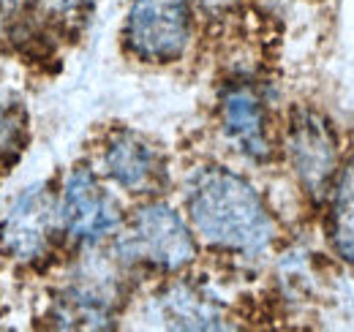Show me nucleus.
<instances>
[{
    "mask_svg": "<svg viewBox=\"0 0 354 332\" xmlns=\"http://www.w3.org/2000/svg\"><path fill=\"white\" fill-rule=\"evenodd\" d=\"M185 205L196 232L216 248L259 253L272 240V218L262 196L248 180L223 166L194 174Z\"/></svg>",
    "mask_w": 354,
    "mask_h": 332,
    "instance_id": "obj_1",
    "label": "nucleus"
},
{
    "mask_svg": "<svg viewBox=\"0 0 354 332\" xmlns=\"http://www.w3.org/2000/svg\"><path fill=\"white\" fill-rule=\"evenodd\" d=\"M118 250L123 261L161 273H177L196 256L188 226L167 205H145L136 210L118 237Z\"/></svg>",
    "mask_w": 354,
    "mask_h": 332,
    "instance_id": "obj_2",
    "label": "nucleus"
},
{
    "mask_svg": "<svg viewBox=\"0 0 354 332\" xmlns=\"http://www.w3.org/2000/svg\"><path fill=\"white\" fill-rule=\"evenodd\" d=\"M191 39L188 0H133L126 19V44L147 63H172Z\"/></svg>",
    "mask_w": 354,
    "mask_h": 332,
    "instance_id": "obj_3",
    "label": "nucleus"
},
{
    "mask_svg": "<svg viewBox=\"0 0 354 332\" xmlns=\"http://www.w3.org/2000/svg\"><path fill=\"white\" fill-rule=\"evenodd\" d=\"M57 215L66 234L82 246L104 240L120 223L118 202L101 188V183L90 169H74L66 177Z\"/></svg>",
    "mask_w": 354,
    "mask_h": 332,
    "instance_id": "obj_4",
    "label": "nucleus"
},
{
    "mask_svg": "<svg viewBox=\"0 0 354 332\" xmlns=\"http://www.w3.org/2000/svg\"><path fill=\"white\" fill-rule=\"evenodd\" d=\"M55 199L44 185L22 191L0 221V243L19 261L44 259L55 240Z\"/></svg>",
    "mask_w": 354,
    "mask_h": 332,
    "instance_id": "obj_5",
    "label": "nucleus"
},
{
    "mask_svg": "<svg viewBox=\"0 0 354 332\" xmlns=\"http://www.w3.org/2000/svg\"><path fill=\"white\" fill-rule=\"evenodd\" d=\"M289 156L300 183L310 196L322 199L335 177V136L327 120L310 109H297L289 125Z\"/></svg>",
    "mask_w": 354,
    "mask_h": 332,
    "instance_id": "obj_6",
    "label": "nucleus"
},
{
    "mask_svg": "<svg viewBox=\"0 0 354 332\" xmlns=\"http://www.w3.org/2000/svg\"><path fill=\"white\" fill-rule=\"evenodd\" d=\"M223 131L229 142L248 158L265 161L270 156V136H267V115L259 95L251 87H232L221 104Z\"/></svg>",
    "mask_w": 354,
    "mask_h": 332,
    "instance_id": "obj_7",
    "label": "nucleus"
},
{
    "mask_svg": "<svg viewBox=\"0 0 354 332\" xmlns=\"http://www.w3.org/2000/svg\"><path fill=\"white\" fill-rule=\"evenodd\" d=\"M104 166H106V174L118 185H123L126 191H133V194L145 191L158 172L153 147L131 131H120L109 139L104 150Z\"/></svg>",
    "mask_w": 354,
    "mask_h": 332,
    "instance_id": "obj_8",
    "label": "nucleus"
},
{
    "mask_svg": "<svg viewBox=\"0 0 354 332\" xmlns=\"http://www.w3.org/2000/svg\"><path fill=\"white\" fill-rule=\"evenodd\" d=\"M161 316L175 330H218L221 308L213 297L194 286H172L164 297H158Z\"/></svg>",
    "mask_w": 354,
    "mask_h": 332,
    "instance_id": "obj_9",
    "label": "nucleus"
},
{
    "mask_svg": "<svg viewBox=\"0 0 354 332\" xmlns=\"http://www.w3.org/2000/svg\"><path fill=\"white\" fill-rule=\"evenodd\" d=\"M55 322L60 327L104 330L112 322L109 299L95 289H68L55 305Z\"/></svg>",
    "mask_w": 354,
    "mask_h": 332,
    "instance_id": "obj_10",
    "label": "nucleus"
},
{
    "mask_svg": "<svg viewBox=\"0 0 354 332\" xmlns=\"http://www.w3.org/2000/svg\"><path fill=\"white\" fill-rule=\"evenodd\" d=\"M333 243L338 253L354 264V161L341 174L333 196Z\"/></svg>",
    "mask_w": 354,
    "mask_h": 332,
    "instance_id": "obj_11",
    "label": "nucleus"
},
{
    "mask_svg": "<svg viewBox=\"0 0 354 332\" xmlns=\"http://www.w3.org/2000/svg\"><path fill=\"white\" fill-rule=\"evenodd\" d=\"M28 139L25 115L14 104H0V161H14Z\"/></svg>",
    "mask_w": 354,
    "mask_h": 332,
    "instance_id": "obj_12",
    "label": "nucleus"
},
{
    "mask_svg": "<svg viewBox=\"0 0 354 332\" xmlns=\"http://www.w3.org/2000/svg\"><path fill=\"white\" fill-rule=\"evenodd\" d=\"M39 6V11L46 19L57 22V25H74L80 19H85L93 6V0H33Z\"/></svg>",
    "mask_w": 354,
    "mask_h": 332,
    "instance_id": "obj_13",
    "label": "nucleus"
}]
</instances>
